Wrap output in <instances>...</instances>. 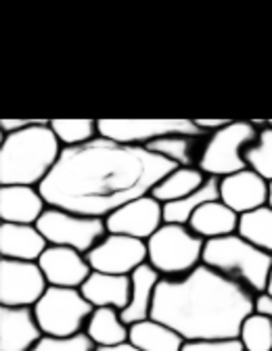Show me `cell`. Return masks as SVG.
Wrapping results in <instances>:
<instances>
[{"label":"cell","instance_id":"obj_24","mask_svg":"<svg viewBox=\"0 0 272 351\" xmlns=\"http://www.w3.org/2000/svg\"><path fill=\"white\" fill-rule=\"evenodd\" d=\"M216 199H220V180L218 178H207L205 184L199 191H195L193 195L163 205V224L189 226L195 211L201 205H205L209 201H216Z\"/></svg>","mask_w":272,"mask_h":351},{"label":"cell","instance_id":"obj_9","mask_svg":"<svg viewBox=\"0 0 272 351\" xmlns=\"http://www.w3.org/2000/svg\"><path fill=\"white\" fill-rule=\"evenodd\" d=\"M99 134L101 138H109L120 145L147 147L153 141L163 136L180 134V136H195L201 138V132L195 119H99Z\"/></svg>","mask_w":272,"mask_h":351},{"label":"cell","instance_id":"obj_19","mask_svg":"<svg viewBox=\"0 0 272 351\" xmlns=\"http://www.w3.org/2000/svg\"><path fill=\"white\" fill-rule=\"evenodd\" d=\"M239 217H241L239 213H235L231 207H226L220 199H216V201H209V203L201 205L195 211V215L191 217V222H189V228L199 239H203L207 243V241H216V239H222V237L237 234Z\"/></svg>","mask_w":272,"mask_h":351},{"label":"cell","instance_id":"obj_3","mask_svg":"<svg viewBox=\"0 0 272 351\" xmlns=\"http://www.w3.org/2000/svg\"><path fill=\"white\" fill-rule=\"evenodd\" d=\"M61 153L63 147L47 119L5 134L0 145V184L40 189L55 169Z\"/></svg>","mask_w":272,"mask_h":351},{"label":"cell","instance_id":"obj_20","mask_svg":"<svg viewBox=\"0 0 272 351\" xmlns=\"http://www.w3.org/2000/svg\"><path fill=\"white\" fill-rule=\"evenodd\" d=\"M130 278H132V295H130L128 307L122 312V318L128 326L151 318L153 299H155V291H157L161 276L153 266L143 263Z\"/></svg>","mask_w":272,"mask_h":351},{"label":"cell","instance_id":"obj_34","mask_svg":"<svg viewBox=\"0 0 272 351\" xmlns=\"http://www.w3.org/2000/svg\"><path fill=\"white\" fill-rule=\"evenodd\" d=\"M256 310L262 312V314L272 316V299H270L268 295H260V297L256 299Z\"/></svg>","mask_w":272,"mask_h":351},{"label":"cell","instance_id":"obj_18","mask_svg":"<svg viewBox=\"0 0 272 351\" xmlns=\"http://www.w3.org/2000/svg\"><path fill=\"white\" fill-rule=\"evenodd\" d=\"M80 291L95 310L97 307H113V310L124 312L132 295V278L93 272Z\"/></svg>","mask_w":272,"mask_h":351},{"label":"cell","instance_id":"obj_29","mask_svg":"<svg viewBox=\"0 0 272 351\" xmlns=\"http://www.w3.org/2000/svg\"><path fill=\"white\" fill-rule=\"evenodd\" d=\"M239 341L245 351H272V316L253 312L241 324Z\"/></svg>","mask_w":272,"mask_h":351},{"label":"cell","instance_id":"obj_12","mask_svg":"<svg viewBox=\"0 0 272 351\" xmlns=\"http://www.w3.org/2000/svg\"><path fill=\"white\" fill-rule=\"evenodd\" d=\"M105 224L109 234H122L147 243L163 226V205L153 195H145L109 213Z\"/></svg>","mask_w":272,"mask_h":351},{"label":"cell","instance_id":"obj_15","mask_svg":"<svg viewBox=\"0 0 272 351\" xmlns=\"http://www.w3.org/2000/svg\"><path fill=\"white\" fill-rule=\"evenodd\" d=\"M42 337L34 307L0 305V351H32Z\"/></svg>","mask_w":272,"mask_h":351},{"label":"cell","instance_id":"obj_35","mask_svg":"<svg viewBox=\"0 0 272 351\" xmlns=\"http://www.w3.org/2000/svg\"><path fill=\"white\" fill-rule=\"evenodd\" d=\"M95 351H141V349H136L130 341L122 343V345H111V347H97Z\"/></svg>","mask_w":272,"mask_h":351},{"label":"cell","instance_id":"obj_4","mask_svg":"<svg viewBox=\"0 0 272 351\" xmlns=\"http://www.w3.org/2000/svg\"><path fill=\"white\" fill-rule=\"evenodd\" d=\"M203 266L243 285L256 297H260L266 293L268 287L272 257L237 232L231 237L207 241L203 249Z\"/></svg>","mask_w":272,"mask_h":351},{"label":"cell","instance_id":"obj_13","mask_svg":"<svg viewBox=\"0 0 272 351\" xmlns=\"http://www.w3.org/2000/svg\"><path fill=\"white\" fill-rule=\"evenodd\" d=\"M220 201L235 213L245 215L270 205V182L253 169H241L220 180Z\"/></svg>","mask_w":272,"mask_h":351},{"label":"cell","instance_id":"obj_37","mask_svg":"<svg viewBox=\"0 0 272 351\" xmlns=\"http://www.w3.org/2000/svg\"><path fill=\"white\" fill-rule=\"evenodd\" d=\"M270 205H272V184H270Z\"/></svg>","mask_w":272,"mask_h":351},{"label":"cell","instance_id":"obj_5","mask_svg":"<svg viewBox=\"0 0 272 351\" xmlns=\"http://www.w3.org/2000/svg\"><path fill=\"white\" fill-rule=\"evenodd\" d=\"M205 241L189 226L163 224L147 241V263L161 278H183L203 263Z\"/></svg>","mask_w":272,"mask_h":351},{"label":"cell","instance_id":"obj_28","mask_svg":"<svg viewBox=\"0 0 272 351\" xmlns=\"http://www.w3.org/2000/svg\"><path fill=\"white\" fill-rule=\"evenodd\" d=\"M51 128L63 149L82 147L101 136L99 119H51Z\"/></svg>","mask_w":272,"mask_h":351},{"label":"cell","instance_id":"obj_11","mask_svg":"<svg viewBox=\"0 0 272 351\" xmlns=\"http://www.w3.org/2000/svg\"><path fill=\"white\" fill-rule=\"evenodd\" d=\"M93 272L113 274V276H132L143 263H147V243L122 234H109L86 253Z\"/></svg>","mask_w":272,"mask_h":351},{"label":"cell","instance_id":"obj_31","mask_svg":"<svg viewBox=\"0 0 272 351\" xmlns=\"http://www.w3.org/2000/svg\"><path fill=\"white\" fill-rule=\"evenodd\" d=\"M183 351H245L239 339H207L187 341Z\"/></svg>","mask_w":272,"mask_h":351},{"label":"cell","instance_id":"obj_33","mask_svg":"<svg viewBox=\"0 0 272 351\" xmlns=\"http://www.w3.org/2000/svg\"><path fill=\"white\" fill-rule=\"evenodd\" d=\"M195 123L201 132H216L226 123H231V119H195Z\"/></svg>","mask_w":272,"mask_h":351},{"label":"cell","instance_id":"obj_10","mask_svg":"<svg viewBox=\"0 0 272 351\" xmlns=\"http://www.w3.org/2000/svg\"><path fill=\"white\" fill-rule=\"evenodd\" d=\"M49 291L38 261L0 259V305L34 307Z\"/></svg>","mask_w":272,"mask_h":351},{"label":"cell","instance_id":"obj_25","mask_svg":"<svg viewBox=\"0 0 272 351\" xmlns=\"http://www.w3.org/2000/svg\"><path fill=\"white\" fill-rule=\"evenodd\" d=\"M145 149H149L155 155L172 161L176 167H197L203 143L199 138H195V136L172 134V136H163L159 141H153Z\"/></svg>","mask_w":272,"mask_h":351},{"label":"cell","instance_id":"obj_21","mask_svg":"<svg viewBox=\"0 0 272 351\" xmlns=\"http://www.w3.org/2000/svg\"><path fill=\"white\" fill-rule=\"evenodd\" d=\"M128 341L141 351H183L187 343L176 330L153 318L132 324Z\"/></svg>","mask_w":272,"mask_h":351},{"label":"cell","instance_id":"obj_6","mask_svg":"<svg viewBox=\"0 0 272 351\" xmlns=\"http://www.w3.org/2000/svg\"><path fill=\"white\" fill-rule=\"evenodd\" d=\"M258 125L253 121L235 119L224 128L212 132L203 141V149L197 167L207 178H226V176L247 169L245 151L258 136Z\"/></svg>","mask_w":272,"mask_h":351},{"label":"cell","instance_id":"obj_23","mask_svg":"<svg viewBox=\"0 0 272 351\" xmlns=\"http://www.w3.org/2000/svg\"><path fill=\"white\" fill-rule=\"evenodd\" d=\"M207 180V176L199 167H174L166 178L151 191V195L161 203L180 201L195 191H199Z\"/></svg>","mask_w":272,"mask_h":351},{"label":"cell","instance_id":"obj_14","mask_svg":"<svg viewBox=\"0 0 272 351\" xmlns=\"http://www.w3.org/2000/svg\"><path fill=\"white\" fill-rule=\"evenodd\" d=\"M38 266L47 276L49 287L61 289H82L88 276L93 274L84 253L57 245H49V249L38 259Z\"/></svg>","mask_w":272,"mask_h":351},{"label":"cell","instance_id":"obj_2","mask_svg":"<svg viewBox=\"0 0 272 351\" xmlns=\"http://www.w3.org/2000/svg\"><path fill=\"white\" fill-rule=\"evenodd\" d=\"M256 295L243 285L201 266L183 278H161L151 318L185 341L239 339L241 324L256 312Z\"/></svg>","mask_w":272,"mask_h":351},{"label":"cell","instance_id":"obj_17","mask_svg":"<svg viewBox=\"0 0 272 351\" xmlns=\"http://www.w3.org/2000/svg\"><path fill=\"white\" fill-rule=\"evenodd\" d=\"M49 249L47 239L38 226L27 224H0V257L17 261H38Z\"/></svg>","mask_w":272,"mask_h":351},{"label":"cell","instance_id":"obj_27","mask_svg":"<svg viewBox=\"0 0 272 351\" xmlns=\"http://www.w3.org/2000/svg\"><path fill=\"white\" fill-rule=\"evenodd\" d=\"M260 130L256 141L245 151V163L272 184V121H253Z\"/></svg>","mask_w":272,"mask_h":351},{"label":"cell","instance_id":"obj_30","mask_svg":"<svg viewBox=\"0 0 272 351\" xmlns=\"http://www.w3.org/2000/svg\"><path fill=\"white\" fill-rule=\"evenodd\" d=\"M97 345L86 332L73 337H42L32 351H95Z\"/></svg>","mask_w":272,"mask_h":351},{"label":"cell","instance_id":"obj_26","mask_svg":"<svg viewBox=\"0 0 272 351\" xmlns=\"http://www.w3.org/2000/svg\"><path fill=\"white\" fill-rule=\"evenodd\" d=\"M245 241L272 257V205L260 207L239 217V230Z\"/></svg>","mask_w":272,"mask_h":351},{"label":"cell","instance_id":"obj_8","mask_svg":"<svg viewBox=\"0 0 272 351\" xmlns=\"http://www.w3.org/2000/svg\"><path fill=\"white\" fill-rule=\"evenodd\" d=\"M36 226L49 245L69 247L84 255L93 251L107 237L105 219L71 213L59 207H49Z\"/></svg>","mask_w":272,"mask_h":351},{"label":"cell","instance_id":"obj_1","mask_svg":"<svg viewBox=\"0 0 272 351\" xmlns=\"http://www.w3.org/2000/svg\"><path fill=\"white\" fill-rule=\"evenodd\" d=\"M174 167L145 147L99 136L88 145L63 149L40 193L49 207L105 219L128 201L151 195Z\"/></svg>","mask_w":272,"mask_h":351},{"label":"cell","instance_id":"obj_32","mask_svg":"<svg viewBox=\"0 0 272 351\" xmlns=\"http://www.w3.org/2000/svg\"><path fill=\"white\" fill-rule=\"evenodd\" d=\"M42 119H3L0 121V128H3V134H13V132L25 130L30 125L40 123Z\"/></svg>","mask_w":272,"mask_h":351},{"label":"cell","instance_id":"obj_22","mask_svg":"<svg viewBox=\"0 0 272 351\" xmlns=\"http://www.w3.org/2000/svg\"><path fill=\"white\" fill-rule=\"evenodd\" d=\"M84 332L97 347L122 345L130 339V326L124 322L122 312L113 307H97Z\"/></svg>","mask_w":272,"mask_h":351},{"label":"cell","instance_id":"obj_7","mask_svg":"<svg viewBox=\"0 0 272 351\" xmlns=\"http://www.w3.org/2000/svg\"><path fill=\"white\" fill-rule=\"evenodd\" d=\"M95 307L86 301L80 289L49 287L34 305L36 320L44 337H73L86 330Z\"/></svg>","mask_w":272,"mask_h":351},{"label":"cell","instance_id":"obj_36","mask_svg":"<svg viewBox=\"0 0 272 351\" xmlns=\"http://www.w3.org/2000/svg\"><path fill=\"white\" fill-rule=\"evenodd\" d=\"M264 295H268L272 299V270H270V278H268V287H266V293Z\"/></svg>","mask_w":272,"mask_h":351},{"label":"cell","instance_id":"obj_16","mask_svg":"<svg viewBox=\"0 0 272 351\" xmlns=\"http://www.w3.org/2000/svg\"><path fill=\"white\" fill-rule=\"evenodd\" d=\"M47 209L49 203L36 186H0V219L7 224L36 226Z\"/></svg>","mask_w":272,"mask_h":351}]
</instances>
